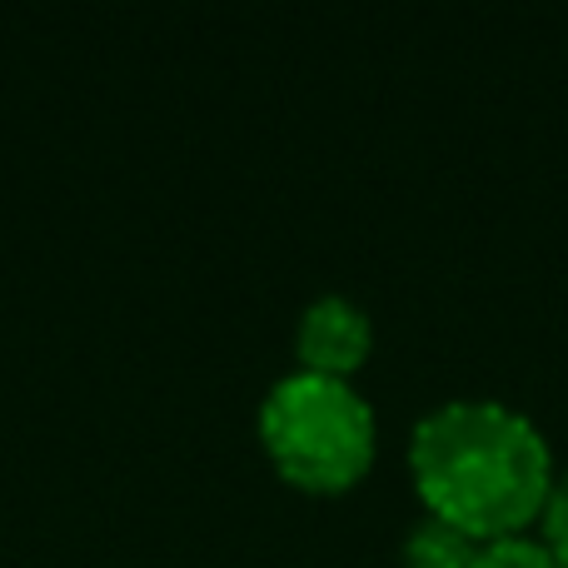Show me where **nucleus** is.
I'll return each instance as SVG.
<instances>
[{
    "label": "nucleus",
    "instance_id": "nucleus-1",
    "mask_svg": "<svg viewBox=\"0 0 568 568\" xmlns=\"http://www.w3.org/2000/svg\"><path fill=\"white\" fill-rule=\"evenodd\" d=\"M409 474L424 514L469 539H509L539 524L554 484V449L524 409L504 399H444L414 424Z\"/></svg>",
    "mask_w": 568,
    "mask_h": 568
},
{
    "label": "nucleus",
    "instance_id": "nucleus-2",
    "mask_svg": "<svg viewBox=\"0 0 568 568\" xmlns=\"http://www.w3.org/2000/svg\"><path fill=\"white\" fill-rule=\"evenodd\" d=\"M260 444L294 489L339 494L369 474L379 419L349 379L290 369L260 399Z\"/></svg>",
    "mask_w": 568,
    "mask_h": 568
},
{
    "label": "nucleus",
    "instance_id": "nucleus-3",
    "mask_svg": "<svg viewBox=\"0 0 568 568\" xmlns=\"http://www.w3.org/2000/svg\"><path fill=\"white\" fill-rule=\"evenodd\" d=\"M374 349V320L349 294H314L294 324V354L300 369L349 379Z\"/></svg>",
    "mask_w": 568,
    "mask_h": 568
},
{
    "label": "nucleus",
    "instance_id": "nucleus-4",
    "mask_svg": "<svg viewBox=\"0 0 568 568\" xmlns=\"http://www.w3.org/2000/svg\"><path fill=\"white\" fill-rule=\"evenodd\" d=\"M474 554H479V539H469L464 529L424 514V519H414L409 534H404L399 568H474Z\"/></svg>",
    "mask_w": 568,
    "mask_h": 568
},
{
    "label": "nucleus",
    "instance_id": "nucleus-5",
    "mask_svg": "<svg viewBox=\"0 0 568 568\" xmlns=\"http://www.w3.org/2000/svg\"><path fill=\"white\" fill-rule=\"evenodd\" d=\"M474 568H564L554 549L534 534H509V539H489L474 554Z\"/></svg>",
    "mask_w": 568,
    "mask_h": 568
},
{
    "label": "nucleus",
    "instance_id": "nucleus-6",
    "mask_svg": "<svg viewBox=\"0 0 568 568\" xmlns=\"http://www.w3.org/2000/svg\"><path fill=\"white\" fill-rule=\"evenodd\" d=\"M539 539L554 549V559L568 568V469L554 474L549 494H544V509H539Z\"/></svg>",
    "mask_w": 568,
    "mask_h": 568
}]
</instances>
